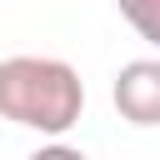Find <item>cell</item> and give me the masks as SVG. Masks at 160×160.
<instances>
[{
  "label": "cell",
  "mask_w": 160,
  "mask_h": 160,
  "mask_svg": "<svg viewBox=\"0 0 160 160\" xmlns=\"http://www.w3.org/2000/svg\"><path fill=\"white\" fill-rule=\"evenodd\" d=\"M85 110V85L75 65L55 55H10L0 60V120L40 135L75 130Z\"/></svg>",
  "instance_id": "obj_1"
},
{
  "label": "cell",
  "mask_w": 160,
  "mask_h": 160,
  "mask_svg": "<svg viewBox=\"0 0 160 160\" xmlns=\"http://www.w3.org/2000/svg\"><path fill=\"white\" fill-rule=\"evenodd\" d=\"M110 100L120 110V120L150 130L160 125V60H130L115 70V85H110Z\"/></svg>",
  "instance_id": "obj_2"
},
{
  "label": "cell",
  "mask_w": 160,
  "mask_h": 160,
  "mask_svg": "<svg viewBox=\"0 0 160 160\" xmlns=\"http://www.w3.org/2000/svg\"><path fill=\"white\" fill-rule=\"evenodd\" d=\"M125 25L145 40V45H160V0H115Z\"/></svg>",
  "instance_id": "obj_3"
}]
</instances>
